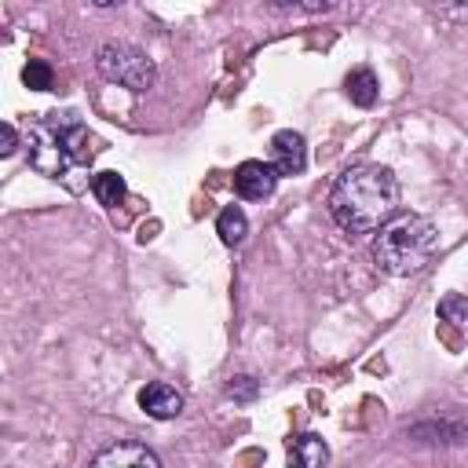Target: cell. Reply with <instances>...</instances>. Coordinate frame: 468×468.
<instances>
[{
  "label": "cell",
  "instance_id": "cell-4",
  "mask_svg": "<svg viewBox=\"0 0 468 468\" xmlns=\"http://www.w3.org/2000/svg\"><path fill=\"white\" fill-rule=\"evenodd\" d=\"M95 69L110 80V84H121L128 91H150L154 80H157V66L146 51H139L135 44H124V40H110L95 51Z\"/></svg>",
  "mask_w": 468,
  "mask_h": 468
},
{
  "label": "cell",
  "instance_id": "cell-6",
  "mask_svg": "<svg viewBox=\"0 0 468 468\" xmlns=\"http://www.w3.org/2000/svg\"><path fill=\"white\" fill-rule=\"evenodd\" d=\"M88 468H161V461L143 442H113V446L99 450Z\"/></svg>",
  "mask_w": 468,
  "mask_h": 468
},
{
  "label": "cell",
  "instance_id": "cell-9",
  "mask_svg": "<svg viewBox=\"0 0 468 468\" xmlns=\"http://www.w3.org/2000/svg\"><path fill=\"white\" fill-rule=\"evenodd\" d=\"M325 461H329V446L314 431H303L289 442V468H325Z\"/></svg>",
  "mask_w": 468,
  "mask_h": 468
},
{
  "label": "cell",
  "instance_id": "cell-1",
  "mask_svg": "<svg viewBox=\"0 0 468 468\" xmlns=\"http://www.w3.org/2000/svg\"><path fill=\"white\" fill-rule=\"evenodd\" d=\"M399 208V179L384 165H351L329 190V216L347 234L384 230Z\"/></svg>",
  "mask_w": 468,
  "mask_h": 468
},
{
  "label": "cell",
  "instance_id": "cell-11",
  "mask_svg": "<svg viewBox=\"0 0 468 468\" xmlns=\"http://www.w3.org/2000/svg\"><path fill=\"white\" fill-rule=\"evenodd\" d=\"M216 234H219L223 245H241L245 234H249V219H245V212H241L238 205H227V208L216 216Z\"/></svg>",
  "mask_w": 468,
  "mask_h": 468
},
{
  "label": "cell",
  "instance_id": "cell-10",
  "mask_svg": "<svg viewBox=\"0 0 468 468\" xmlns=\"http://www.w3.org/2000/svg\"><path fill=\"white\" fill-rule=\"evenodd\" d=\"M344 91H347V99L355 102V106H362V110H369L373 102H377V95H380V84H377V73L373 69H351L347 73V80H344Z\"/></svg>",
  "mask_w": 468,
  "mask_h": 468
},
{
  "label": "cell",
  "instance_id": "cell-2",
  "mask_svg": "<svg viewBox=\"0 0 468 468\" xmlns=\"http://www.w3.org/2000/svg\"><path fill=\"white\" fill-rule=\"evenodd\" d=\"M29 165L51 179H66L73 168H88L91 161V132L73 113H48L26 132Z\"/></svg>",
  "mask_w": 468,
  "mask_h": 468
},
{
  "label": "cell",
  "instance_id": "cell-7",
  "mask_svg": "<svg viewBox=\"0 0 468 468\" xmlns=\"http://www.w3.org/2000/svg\"><path fill=\"white\" fill-rule=\"evenodd\" d=\"M271 165L278 176H300L303 165H307V143L300 132L285 128V132H274L271 139Z\"/></svg>",
  "mask_w": 468,
  "mask_h": 468
},
{
  "label": "cell",
  "instance_id": "cell-15",
  "mask_svg": "<svg viewBox=\"0 0 468 468\" xmlns=\"http://www.w3.org/2000/svg\"><path fill=\"white\" fill-rule=\"evenodd\" d=\"M256 391H260V384H256L252 377H234V380L227 384V395H230L234 402H249V399H256Z\"/></svg>",
  "mask_w": 468,
  "mask_h": 468
},
{
  "label": "cell",
  "instance_id": "cell-16",
  "mask_svg": "<svg viewBox=\"0 0 468 468\" xmlns=\"http://www.w3.org/2000/svg\"><path fill=\"white\" fill-rule=\"evenodd\" d=\"M15 143H18L15 124H4V128H0V154H4V157H7V154H15Z\"/></svg>",
  "mask_w": 468,
  "mask_h": 468
},
{
  "label": "cell",
  "instance_id": "cell-13",
  "mask_svg": "<svg viewBox=\"0 0 468 468\" xmlns=\"http://www.w3.org/2000/svg\"><path fill=\"white\" fill-rule=\"evenodd\" d=\"M22 80H26V88H33V91H48V88H51V66H48L44 58H29L26 69H22Z\"/></svg>",
  "mask_w": 468,
  "mask_h": 468
},
{
  "label": "cell",
  "instance_id": "cell-12",
  "mask_svg": "<svg viewBox=\"0 0 468 468\" xmlns=\"http://www.w3.org/2000/svg\"><path fill=\"white\" fill-rule=\"evenodd\" d=\"M91 194H95V197H99V205H106V208L121 205V201H124V194H128L124 176H121V172H95V176H91Z\"/></svg>",
  "mask_w": 468,
  "mask_h": 468
},
{
  "label": "cell",
  "instance_id": "cell-14",
  "mask_svg": "<svg viewBox=\"0 0 468 468\" xmlns=\"http://www.w3.org/2000/svg\"><path fill=\"white\" fill-rule=\"evenodd\" d=\"M439 318H446V322H468V300L464 296L439 300Z\"/></svg>",
  "mask_w": 468,
  "mask_h": 468
},
{
  "label": "cell",
  "instance_id": "cell-5",
  "mask_svg": "<svg viewBox=\"0 0 468 468\" xmlns=\"http://www.w3.org/2000/svg\"><path fill=\"white\" fill-rule=\"evenodd\" d=\"M274 186H278V172L271 161H241L234 168V190L245 201H263L274 194Z\"/></svg>",
  "mask_w": 468,
  "mask_h": 468
},
{
  "label": "cell",
  "instance_id": "cell-3",
  "mask_svg": "<svg viewBox=\"0 0 468 468\" xmlns=\"http://www.w3.org/2000/svg\"><path fill=\"white\" fill-rule=\"evenodd\" d=\"M439 249V227L424 216H399L391 219L377 241H373V260L388 274H417L428 267V260Z\"/></svg>",
  "mask_w": 468,
  "mask_h": 468
},
{
  "label": "cell",
  "instance_id": "cell-8",
  "mask_svg": "<svg viewBox=\"0 0 468 468\" xmlns=\"http://www.w3.org/2000/svg\"><path fill=\"white\" fill-rule=\"evenodd\" d=\"M139 410H143L146 417H154V420H172V417L183 410V395H179L172 384L154 380V384H146V388L139 391Z\"/></svg>",
  "mask_w": 468,
  "mask_h": 468
}]
</instances>
